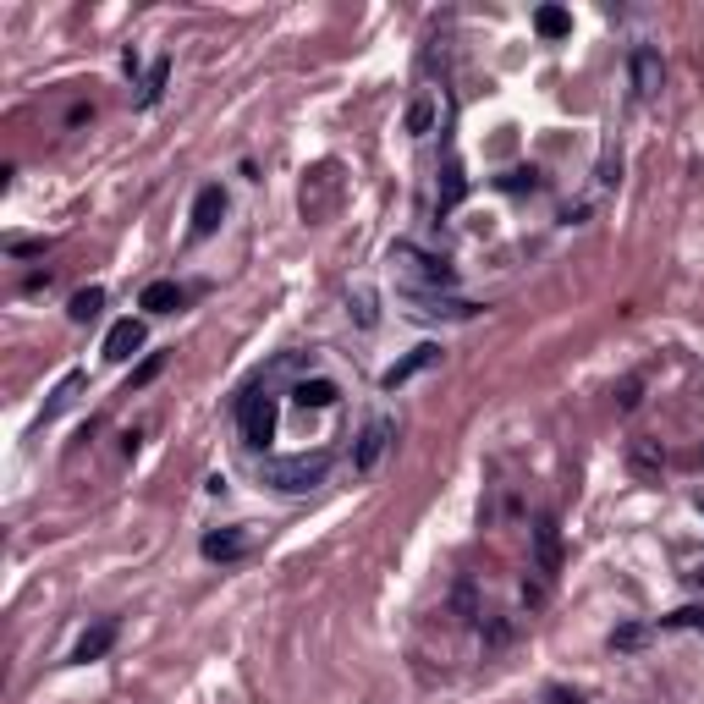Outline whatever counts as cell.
<instances>
[{
	"instance_id": "1",
	"label": "cell",
	"mask_w": 704,
	"mask_h": 704,
	"mask_svg": "<svg viewBox=\"0 0 704 704\" xmlns=\"http://www.w3.org/2000/svg\"><path fill=\"white\" fill-rule=\"evenodd\" d=\"M330 452H303V457H275V462H264V484L270 490H281V496H303V490H314V484H325V473H330Z\"/></svg>"
},
{
	"instance_id": "2",
	"label": "cell",
	"mask_w": 704,
	"mask_h": 704,
	"mask_svg": "<svg viewBox=\"0 0 704 704\" xmlns=\"http://www.w3.org/2000/svg\"><path fill=\"white\" fill-rule=\"evenodd\" d=\"M391 259H402L407 264V287H424V292H452L457 287V270L446 264V259H435V253H424V248H413V243H396L391 248Z\"/></svg>"
},
{
	"instance_id": "3",
	"label": "cell",
	"mask_w": 704,
	"mask_h": 704,
	"mask_svg": "<svg viewBox=\"0 0 704 704\" xmlns=\"http://www.w3.org/2000/svg\"><path fill=\"white\" fill-rule=\"evenodd\" d=\"M237 430H243V441L259 452V446H270V435H275V396L264 391V385H248L243 391V402H237Z\"/></svg>"
},
{
	"instance_id": "4",
	"label": "cell",
	"mask_w": 704,
	"mask_h": 704,
	"mask_svg": "<svg viewBox=\"0 0 704 704\" xmlns=\"http://www.w3.org/2000/svg\"><path fill=\"white\" fill-rule=\"evenodd\" d=\"M402 303H407L418 319H473V314H479V303L452 298V292H424V287H402Z\"/></svg>"
},
{
	"instance_id": "5",
	"label": "cell",
	"mask_w": 704,
	"mask_h": 704,
	"mask_svg": "<svg viewBox=\"0 0 704 704\" xmlns=\"http://www.w3.org/2000/svg\"><path fill=\"white\" fill-rule=\"evenodd\" d=\"M627 78H633V94H639V100H655L661 83H666V61H661V50H655V44H633V55H627Z\"/></svg>"
},
{
	"instance_id": "6",
	"label": "cell",
	"mask_w": 704,
	"mask_h": 704,
	"mask_svg": "<svg viewBox=\"0 0 704 704\" xmlns=\"http://www.w3.org/2000/svg\"><path fill=\"white\" fill-rule=\"evenodd\" d=\"M391 435H396V424H391L385 413H380V418H369V424H364V435H358V446H352V468H358V473H375V468H380V457L391 452Z\"/></svg>"
},
{
	"instance_id": "7",
	"label": "cell",
	"mask_w": 704,
	"mask_h": 704,
	"mask_svg": "<svg viewBox=\"0 0 704 704\" xmlns=\"http://www.w3.org/2000/svg\"><path fill=\"white\" fill-rule=\"evenodd\" d=\"M248 528H209L204 539H198V550H204V561H243L248 556Z\"/></svg>"
},
{
	"instance_id": "8",
	"label": "cell",
	"mask_w": 704,
	"mask_h": 704,
	"mask_svg": "<svg viewBox=\"0 0 704 704\" xmlns=\"http://www.w3.org/2000/svg\"><path fill=\"white\" fill-rule=\"evenodd\" d=\"M221 221H226V193H221V182H209L193 198V237H209Z\"/></svg>"
},
{
	"instance_id": "9",
	"label": "cell",
	"mask_w": 704,
	"mask_h": 704,
	"mask_svg": "<svg viewBox=\"0 0 704 704\" xmlns=\"http://www.w3.org/2000/svg\"><path fill=\"white\" fill-rule=\"evenodd\" d=\"M132 352H144V319L127 314V319H116L110 336H105V358H110V364H127Z\"/></svg>"
},
{
	"instance_id": "10",
	"label": "cell",
	"mask_w": 704,
	"mask_h": 704,
	"mask_svg": "<svg viewBox=\"0 0 704 704\" xmlns=\"http://www.w3.org/2000/svg\"><path fill=\"white\" fill-rule=\"evenodd\" d=\"M534 567L550 578V573H561V523L556 518H539L534 523Z\"/></svg>"
},
{
	"instance_id": "11",
	"label": "cell",
	"mask_w": 704,
	"mask_h": 704,
	"mask_svg": "<svg viewBox=\"0 0 704 704\" xmlns=\"http://www.w3.org/2000/svg\"><path fill=\"white\" fill-rule=\"evenodd\" d=\"M430 364H441V347H435V341H424V347H413V352H407V358H402V364H391V369L380 375V391H396V385H407V380H413L418 369H430Z\"/></svg>"
},
{
	"instance_id": "12",
	"label": "cell",
	"mask_w": 704,
	"mask_h": 704,
	"mask_svg": "<svg viewBox=\"0 0 704 704\" xmlns=\"http://www.w3.org/2000/svg\"><path fill=\"white\" fill-rule=\"evenodd\" d=\"M110 644H116V622H94L83 639L72 644V661L78 666H89V661H100V655H110Z\"/></svg>"
},
{
	"instance_id": "13",
	"label": "cell",
	"mask_w": 704,
	"mask_h": 704,
	"mask_svg": "<svg viewBox=\"0 0 704 704\" xmlns=\"http://www.w3.org/2000/svg\"><path fill=\"white\" fill-rule=\"evenodd\" d=\"M138 309L144 314H176L182 309V287L176 281H149V287L138 292Z\"/></svg>"
},
{
	"instance_id": "14",
	"label": "cell",
	"mask_w": 704,
	"mask_h": 704,
	"mask_svg": "<svg viewBox=\"0 0 704 704\" xmlns=\"http://www.w3.org/2000/svg\"><path fill=\"white\" fill-rule=\"evenodd\" d=\"M292 396H298L303 407H330V402L341 396V385H336V380H325V375H314V380L303 375V380L292 385Z\"/></svg>"
},
{
	"instance_id": "15",
	"label": "cell",
	"mask_w": 704,
	"mask_h": 704,
	"mask_svg": "<svg viewBox=\"0 0 704 704\" xmlns=\"http://www.w3.org/2000/svg\"><path fill=\"white\" fill-rule=\"evenodd\" d=\"M462 193H468L462 166H457V160H446V182H441V198H435V204H441V215H452V209L462 204Z\"/></svg>"
},
{
	"instance_id": "16",
	"label": "cell",
	"mask_w": 704,
	"mask_h": 704,
	"mask_svg": "<svg viewBox=\"0 0 704 704\" xmlns=\"http://www.w3.org/2000/svg\"><path fill=\"white\" fill-rule=\"evenodd\" d=\"M78 391H83V375L72 369V375H66V380H61L55 391H50V402H44V424H50L55 413H66V407H72V396H78Z\"/></svg>"
},
{
	"instance_id": "17",
	"label": "cell",
	"mask_w": 704,
	"mask_h": 704,
	"mask_svg": "<svg viewBox=\"0 0 704 704\" xmlns=\"http://www.w3.org/2000/svg\"><path fill=\"white\" fill-rule=\"evenodd\" d=\"M166 78H171V55H160L155 66H149V78H144V94H138V105H160V94H166Z\"/></svg>"
},
{
	"instance_id": "18",
	"label": "cell",
	"mask_w": 704,
	"mask_h": 704,
	"mask_svg": "<svg viewBox=\"0 0 704 704\" xmlns=\"http://www.w3.org/2000/svg\"><path fill=\"white\" fill-rule=\"evenodd\" d=\"M100 309H105V292H100V287H83V292H72V303H66V314H72L78 325H89Z\"/></svg>"
},
{
	"instance_id": "19",
	"label": "cell",
	"mask_w": 704,
	"mask_h": 704,
	"mask_svg": "<svg viewBox=\"0 0 704 704\" xmlns=\"http://www.w3.org/2000/svg\"><path fill=\"white\" fill-rule=\"evenodd\" d=\"M534 28H539V39H567L573 17L561 12V6H545V12H534Z\"/></svg>"
},
{
	"instance_id": "20",
	"label": "cell",
	"mask_w": 704,
	"mask_h": 704,
	"mask_svg": "<svg viewBox=\"0 0 704 704\" xmlns=\"http://www.w3.org/2000/svg\"><path fill=\"white\" fill-rule=\"evenodd\" d=\"M650 639V627H639V622H627V627H616L611 633V650H639Z\"/></svg>"
},
{
	"instance_id": "21",
	"label": "cell",
	"mask_w": 704,
	"mask_h": 704,
	"mask_svg": "<svg viewBox=\"0 0 704 704\" xmlns=\"http://www.w3.org/2000/svg\"><path fill=\"white\" fill-rule=\"evenodd\" d=\"M160 369H166V352H149V358L132 369V391H144V385H149V380H155Z\"/></svg>"
},
{
	"instance_id": "22",
	"label": "cell",
	"mask_w": 704,
	"mask_h": 704,
	"mask_svg": "<svg viewBox=\"0 0 704 704\" xmlns=\"http://www.w3.org/2000/svg\"><path fill=\"white\" fill-rule=\"evenodd\" d=\"M639 391H644V375H627V380L616 385V407L633 413V407H639Z\"/></svg>"
},
{
	"instance_id": "23",
	"label": "cell",
	"mask_w": 704,
	"mask_h": 704,
	"mask_svg": "<svg viewBox=\"0 0 704 704\" xmlns=\"http://www.w3.org/2000/svg\"><path fill=\"white\" fill-rule=\"evenodd\" d=\"M661 627H699V633H704V605H682V611L661 616Z\"/></svg>"
},
{
	"instance_id": "24",
	"label": "cell",
	"mask_w": 704,
	"mask_h": 704,
	"mask_svg": "<svg viewBox=\"0 0 704 704\" xmlns=\"http://www.w3.org/2000/svg\"><path fill=\"white\" fill-rule=\"evenodd\" d=\"M430 121H435V105H430V100H418V105L407 110V132H430Z\"/></svg>"
},
{
	"instance_id": "25",
	"label": "cell",
	"mask_w": 704,
	"mask_h": 704,
	"mask_svg": "<svg viewBox=\"0 0 704 704\" xmlns=\"http://www.w3.org/2000/svg\"><path fill=\"white\" fill-rule=\"evenodd\" d=\"M352 314H358V325H364V330H369V325L380 319V314H375V292H369V287H364L358 298H352Z\"/></svg>"
},
{
	"instance_id": "26",
	"label": "cell",
	"mask_w": 704,
	"mask_h": 704,
	"mask_svg": "<svg viewBox=\"0 0 704 704\" xmlns=\"http://www.w3.org/2000/svg\"><path fill=\"white\" fill-rule=\"evenodd\" d=\"M501 187H507V193H523V187L534 193V187H539V171H507V176H501Z\"/></svg>"
},
{
	"instance_id": "27",
	"label": "cell",
	"mask_w": 704,
	"mask_h": 704,
	"mask_svg": "<svg viewBox=\"0 0 704 704\" xmlns=\"http://www.w3.org/2000/svg\"><path fill=\"white\" fill-rule=\"evenodd\" d=\"M616 176H622V155H616V149H605V160H600V182L611 187Z\"/></svg>"
},
{
	"instance_id": "28",
	"label": "cell",
	"mask_w": 704,
	"mask_h": 704,
	"mask_svg": "<svg viewBox=\"0 0 704 704\" xmlns=\"http://www.w3.org/2000/svg\"><path fill=\"white\" fill-rule=\"evenodd\" d=\"M545 704H584V693H573V688H550Z\"/></svg>"
},
{
	"instance_id": "29",
	"label": "cell",
	"mask_w": 704,
	"mask_h": 704,
	"mask_svg": "<svg viewBox=\"0 0 704 704\" xmlns=\"http://www.w3.org/2000/svg\"><path fill=\"white\" fill-rule=\"evenodd\" d=\"M484 639H490V644H507V639H512V622H490Z\"/></svg>"
},
{
	"instance_id": "30",
	"label": "cell",
	"mask_w": 704,
	"mask_h": 704,
	"mask_svg": "<svg viewBox=\"0 0 704 704\" xmlns=\"http://www.w3.org/2000/svg\"><path fill=\"white\" fill-rule=\"evenodd\" d=\"M523 605H528V611L545 605V584H523Z\"/></svg>"
},
{
	"instance_id": "31",
	"label": "cell",
	"mask_w": 704,
	"mask_h": 704,
	"mask_svg": "<svg viewBox=\"0 0 704 704\" xmlns=\"http://www.w3.org/2000/svg\"><path fill=\"white\" fill-rule=\"evenodd\" d=\"M688 584H699V589H704V561H699V567L688 573Z\"/></svg>"
}]
</instances>
